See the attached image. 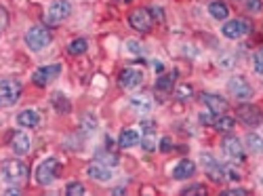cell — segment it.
<instances>
[{
    "label": "cell",
    "instance_id": "cell-29",
    "mask_svg": "<svg viewBox=\"0 0 263 196\" xmlns=\"http://www.w3.org/2000/svg\"><path fill=\"white\" fill-rule=\"evenodd\" d=\"M181 194H183V196H192V194H196V196H205L207 190H205V186H202V183H194V186L183 188Z\"/></svg>",
    "mask_w": 263,
    "mask_h": 196
},
{
    "label": "cell",
    "instance_id": "cell-39",
    "mask_svg": "<svg viewBox=\"0 0 263 196\" xmlns=\"http://www.w3.org/2000/svg\"><path fill=\"white\" fill-rule=\"evenodd\" d=\"M126 49H128V51H133V53H137V55L141 53V47H139L137 42H126Z\"/></svg>",
    "mask_w": 263,
    "mask_h": 196
},
{
    "label": "cell",
    "instance_id": "cell-2",
    "mask_svg": "<svg viewBox=\"0 0 263 196\" xmlns=\"http://www.w3.org/2000/svg\"><path fill=\"white\" fill-rule=\"evenodd\" d=\"M26 44L32 51H42L51 44V32L44 26H34L26 32Z\"/></svg>",
    "mask_w": 263,
    "mask_h": 196
},
{
    "label": "cell",
    "instance_id": "cell-26",
    "mask_svg": "<svg viewBox=\"0 0 263 196\" xmlns=\"http://www.w3.org/2000/svg\"><path fill=\"white\" fill-rule=\"evenodd\" d=\"M53 103H55V110L61 112V114H68L70 112V101L63 97V93H53Z\"/></svg>",
    "mask_w": 263,
    "mask_h": 196
},
{
    "label": "cell",
    "instance_id": "cell-5",
    "mask_svg": "<svg viewBox=\"0 0 263 196\" xmlns=\"http://www.w3.org/2000/svg\"><path fill=\"white\" fill-rule=\"evenodd\" d=\"M72 13V7L68 0H55V3L49 5V9H46V24L49 26H57L61 24L63 19H68Z\"/></svg>",
    "mask_w": 263,
    "mask_h": 196
},
{
    "label": "cell",
    "instance_id": "cell-42",
    "mask_svg": "<svg viewBox=\"0 0 263 196\" xmlns=\"http://www.w3.org/2000/svg\"><path fill=\"white\" fill-rule=\"evenodd\" d=\"M5 194H19V190H17V188H7Z\"/></svg>",
    "mask_w": 263,
    "mask_h": 196
},
{
    "label": "cell",
    "instance_id": "cell-36",
    "mask_svg": "<svg viewBox=\"0 0 263 196\" xmlns=\"http://www.w3.org/2000/svg\"><path fill=\"white\" fill-rule=\"evenodd\" d=\"M221 194H223V196H246L248 192L242 190V188H232V190H223Z\"/></svg>",
    "mask_w": 263,
    "mask_h": 196
},
{
    "label": "cell",
    "instance_id": "cell-41",
    "mask_svg": "<svg viewBox=\"0 0 263 196\" xmlns=\"http://www.w3.org/2000/svg\"><path fill=\"white\" fill-rule=\"evenodd\" d=\"M112 194H116V196H120V194H126V190H124V188H120V186H118V188H114V190H112Z\"/></svg>",
    "mask_w": 263,
    "mask_h": 196
},
{
    "label": "cell",
    "instance_id": "cell-16",
    "mask_svg": "<svg viewBox=\"0 0 263 196\" xmlns=\"http://www.w3.org/2000/svg\"><path fill=\"white\" fill-rule=\"evenodd\" d=\"M38 122H40V116H38V112H34V110H21L17 114V124L19 126L34 129V126H38Z\"/></svg>",
    "mask_w": 263,
    "mask_h": 196
},
{
    "label": "cell",
    "instance_id": "cell-37",
    "mask_svg": "<svg viewBox=\"0 0 263 196\" xmlns=\"http://www.w3.org/2000/svg\"><path fill=\"white\" fill-rule=\"evenodd\" d=\"M0 17H3V21H0V28H3V32L7 30V24H9V17H7V9L3 7L0 9Z\"/></svg>",
    "mask_w": 263,
    "mask_h": 196
},
{
    "label": "cell",
    "instance_id": "cell-11",
    "mask_svg": "<svg viewBox=\"0 0 263 196\" xmlns=\"http://www.w3.org/2000/svg\"><path fill=\"white\" fill-rule=\"evenodd\" d=\"M221 148H223L225 156H228V160H234V163H242L244 160V148L238 137H225Z\"/></svg>",
    "mask_w": 263,
    "mask_h": 196
},
{
    "label": "cell",
    "instance_id": "cell-17",
    "mask_svg": "<svg viewBox=\"0 0 263 196\" xmlns=\"http://www.w3.org/2000/svg\"><path fill=\"white\" fill-rule=\"evenodd\" d=\"M87 175L93 177V179H97V181H110V179H112L110 169H105L101 163H93V165H89Z\"/></svg>",
    "mask_w": 263,
    "mask_h": 196
},
{
    "label": "cell",
    "instance_id": "cell-28",
    "mask_svg": "<svg viewBox=\"0 0 263 196\" xmlns=\"http://www.w3.org/2000/svg\"><path fill=\"white\" fill-rule=\"evenodd\" d=\"M87 190H85V186H82L80 181H72V183H68L65 186V194L68 196H82Z\"/></svg>",
    "mask_w": 263,
    "mask_h": 196
},
{
    "label": "cell",
    "instance_id": "cell-18",
    "mask_svg": "<svg viewBox=\"0 0 263 196\" xmlns=\"http://www.w3.org/2000/svg\"><path fill=\"white\" fill-rule=\"evenodd\" d=\"M139 133L135 131V129H122V133H120V137H118V146L120 148H133V146H137L139 144Z\"/></svg>",
    "mask_w": 263,
    "mask_h": 196
},
{
    "label": "cell",
    "instance_id": "cell-15",
    "mask_svg": "<svg viewBox=\"0 0 263 196\" xmlns=\"http://www.w3.org/2000/svg\"><path fill=\"white\" fill-rule=\"evenodd\" d=\"M11 146H13V150L17 154H28L30 152V135L26 131H15L13 133V140H11Z\"/></svg>",
    "mask_w": 263,
    "mask_h": 196
},
{
    "label": "cell",
    "instance_id": "cell-19",
    "mask_svg": "<svg viewBox=\"0 0 263 196\" xmlns=\"http://www.w3.org/2000/svg\"><path fill=\"white\" fill-rule=\"evenodd\" d=\"M209 13L211 17H215L217 21H223V19H228V5H223L219 3V0H213V3H209Z\"/></svg>",
    "mask_w": 263,
    "mask_h": 196
},
{
    "label": "cell",
    "instance_id": "cell-9",
    "mask_svg": "<svg viewBox=\"0 0 263 196\" xmlns=\"http://www.w3.org/2000/svg\"><path fill=\"white\" fill-rule=\"evenodd\" d=\"M118 85L126 91H133V89H139L143 85V72L141 70H135V68H124L118 76Z\"/></svg>",
    "mask_w": 263,
    "mask_h": 196
},
{
    "label": "cell",
    "instance_id": "cell-1",
    "mask_svg": "<svg viewBox=\"0 0 263 196\" xmlns=\"http://www.w3.org/2000/svg\"><path fill=\"white\" fill-rule=\"evenodd\" d=\"M59 175H61V163H59V158H55V156L44 158L42 163L36 167V181H38L40 186H49V183H53Z\"/></svg>",
    "mask_w": 263,
    "mask_h": 196
},
{
    "label": "cell",
    "instance_id": "cell-10",
    "mask_svg": "<svg viewBox=\"0 0 263 196\" xmlns=\"http://www.w3.org/2000/svg\"><path fill=\"white\" fill-rule=\"evenodd\" d=\"M228 89H230V93L236 97V99H250V95H253V89H250V85L246 83V80L242 76H232L228 80Z\"/></svg>",
    "mask_w": 263,
    "mask_h": 196
},
{
    "label": "cell",
    "instance_id": "cell-12",
    "mask_svg": "<svg viewBox=\"0 0 263 196\" xmlns=\"http://www.w3.org/2000/svg\"><path fill=\"white\" fill-rule=\"evenodd\" d=\"M221 32H223L225 38L236 40L238 36H242V34H248L250 26H248V21H244V19H234V21H228V24L221 28Z\"/></svg>",
    "mask_w": 263,
    "mask_h": 196
},
{
    "label": "cell",
    "instance_id": "cell-30",
    "mask_svg": "<svg viewBox=\"0 0 263 196\" xmlns=\"http://www.w3.org/2000/svg\"><path fill=\"white\" fill-rule=\"evenodd\" d=\"M175 95H177L179 101H183V99H187V97H192V95H194V89H192V87H187V85H183V87H179V89H177V93H175Z\"/></svg>",
    "mask_w": 263,
    "mask_h": 196
},
{
    "label": "cell",
    "instance_id": "cell-35",
    "mask_svg": "<svg viewBox=\"0 0 263 196\" xmlns=\"http://www.w3.org/2000/svg\"><path fill=\"white\" fill-rule=\"evenodd\" d=\"M150 13H152L154 21H164V11H162L160 7H152V9H150Z\"/></svg>",
    "mask_w": 263,
    "mask_h": 196
},
{
    "label": "cell",
    "instance_id": "cell-34",
    "mask_svg": "<svg viewBox=\"0 0 263 196\" xmlns=\"http://www.w3.org/2000/svg\"><path fill=\"white\" fill-rule=\"evenodd\" d=\"M171 150H173L171 137H160V152H171Z\"/></svg>",
    "mask_w": 263,
    "mask_h": 196
},
{
    "label": "cell",
    "instance_id": "cell-6",
    "mask_svg": "<svg viewBox=\"0 0 263 196\" xmlns=\"http://www.w3.org/2000/svg\"><path fill=\"white\" fill-rule=\"evenodd\" d=\"M128 24L137 32H148L154 24V17L150 13V9H135L128 13Z\"/></svg>",
    "mask_w": 263,
    "mask_h": 196
},
{
    "label": "cell",
    "instance_id": "cell-21",
    "mask_svg": "<svg viewBox=\"0 0 263 196\" xmlns=\"http://www.w3.org/2000/svg\"><path fill=\"white\" fill-rule=\"evenodd\" d=\"M141 148H143V152H148V154H152L154 150H156V135H154V129H146L143 140H141Z\"/></svg>",
    "mask_w": 263,
    "mask_h": 196
},
{
    "label": "cell",
    "instance_id": "cell-7",
    "mask_svg": "<svg viewBox=\"0 0 263 196\" xmlns=\"http://www.w3.org/2000/svg\"><path fill=\"white\" fill-rule=\"evenodd\" d=\"M59 74H61V66L59 63H53V66H42L38 68L34 74H32V83L36 87H46L51 83V80H55Z\"/></svg>",
    "mask_w": 263,
    "mask_h": 196
},
{
    "label": "cell",
    "instance_id": "cell-32",
    "mask_svg": "<svg viewBox=\"0 0 263 196\" xmlns=\"http://www.w3.org/2000/svg\"><path fill=\"white\" fill-rule=\"evenodd\" d=\"M244 9L250 11V13H259V11L263 9V3H261V0H246Z\"/></svg>",
    "mask_w": 263,
    "mask_h": 196
},
{
    "label": "cell",
    "instance_id": "cell-8",
    "mask_svg": "<svg viewBox=\"0 0 263 196\" xmlns=\"http://www.w3.org/2000/svg\"><path fill=\"white\" fill-rule=\"evenodd\" d=\"M236 116L240 122L248 124V126H257L261 124V118H263V114L257 106H250V103H242V106H238L236 108Z\"/></svg>",
    "mask_w": 263,
    "mask_h": 196
},
{
    "label": "cell",
    "instance_id": "cell-24",
    "mask_svg": "<svg viewBox=\"0 0 263 196\" xmlns=\"http://www.w3.org/2000/svg\"><path fill=\"white\" fill-rule=\"evenodd\" d=\"M87 49H89V42H87L85 38H76V40L70 42L68 53H70V55H85Z\"/></svg>",
    "mask_w": 263,
    "mask_h": 196
},
{
    "label": "cell",
    "instance_id": "cell-3",
    "mask_svg": "<svg viewBox=\"0 0 263 196\" xmlns=\"http://www.w3.org/2000/svg\"><path fill=\"white\" fill-rule=\"evenodd\" d=\"M3 177L11 183H21L28 179V165L21 163V160L13 158V160H5L3 163Z\"/></svg>",
    "mask_w": 263,
    "mask_h": 196
},
{
    "label": "cell",
    "instance_id": "cell-14",
    "mask_svg": "<svg viewBox=\"0 0 263 196\" xmlns=\"http://www.w3.org/2000/svg\"><path fill=\"white\" fill-rule=\"evenodd\" d=\"M196 173V165L192 163V160H187V158H183V160H179V163L175 165V169H173V177L177 179V181H183V179H189Z\"/></svg>",
    "mask_w": 263,
    "mask_h": 196
},
{
    "label": "cell",
    "instance_id": "cell-40",
    "mask_svg": "<svg viewBox=\"0 0 263 196\" xmlns=\"http://www.w3.org/2000/svg\"><path fill=\"white\" fill-rule=\"evenodd\" d=\"M154 68H156V72H158V76H160V74H164V66H162L160 61H154Z\"/></svg>",
    "mask_w": 263,
    "mask_h": 196
},
{
    "label": "cell",
    "instance_id": "cell-20",
    "mask_svg": "<svg viewBox=\"0 0 263 196\" xmlns=\"http://www.w3.org/2000/svg\"><path fill=\"white\" fill-rule=\"evenodd\" d=\"M175 78H177V70L173 74H160L158 80H156V91H158V93H160V91H162V93L171 91L173 85H175Z\"/></svg>",
    "mask_w": 263,
    "mask_h": 196
},
{
    "label": "cell",
    "instance_id": "cell-31",
    "mask_svg": "<svg viewBox=\"0 0 263 196\" xmlns=\"http://www.w3.org/2000/svg\"><path fill=\"white\" fill-rule=\"evenodd\" d=\"M253 66H255V72H257V74H263V47L255 53V57H253Z\"/></svg>",
    "mask_w": 263,
    "mask_h": 196
},
{
    "label": "cell",
    "instance_id": "cell-13",
    "mask_svg": "<svg viewBox=\"0 0 263 196\" xmlns=\"http://www.w3.org/2000/svg\"><path fill=\"white\" fill-rule=\"evenodd\" d=\"M202 106H207V110L215 112V114H221L228 110V101H225L221 95H215V93H202L200 95Z\"/></svg>",
    "mask_w": 263,
    "mask_h": 196
},
{
    "label": "cell",
    "instance_id": "cell-27",
    "mask_svg": "<svg viewBox=\"0 0 263 196\" xmlns=\"http://www.w3.org/2000/svg\"><path fill=\"white\" fill-rule=\"evenodd\" d=\"M234 126H236V120H234V118H230V116H221L219 120H215V129L221 131V133H228V131H232Z\"/></svg>",
    "mask_w": 263,
    "mask_h": 196
},
{
    "label": "cell",
    "instance_id": "cell-22",
    "mask_svg": "<svg viewBox=\"0 0 263 196\" xmlns=\"http://www.w3.org/2000/svg\"><path fill=\"white\" fill-rule=\"evenodd\" d=\"M130 108L137 110V112H150L152 110V99L148 95H139L130 99Z\"/></svg>",
    "mask_w": 263,
    "mask_h": 196
},
{
    "label": "cell",
    "instance_id": "cell-38",
    "mask_svg": "<svg viewBox=\"0 0 263 196\" xmlns=\"http://www.w3.org/2000/svg\"><path fill=\"white\" fill-rule=\"evenodd\" d=\"M225 175H228L230 179H234V181H238V179H240V173H238L236 169H228V171H225Z\"/></svg>",
    "mask_w": 263,
    "mask_h": 196
},
{
    "label": "cell",
    "instance_id": "cell-33",
    "mask_svg": "<svg viewBox=\"0 0 263 196\" xmlns=\"http://www.w3.org/2000/svg\"><path fill=\"white\" fill-rule=\"evenodd\" d=\"M198 120L202 122V124H215V112H205V114H200L198 116Z\"/></svg>",
    "mask_w": 263,
    "mask_h": 196
},
{
    "label": "cell",
    "instance_id": "cell-25",
    "mask_svg": "<svg viewBox=\"0 0 263 196\" xmlns=\"http://www.w3.org/2000/svg\"><path fill=\"white\" fill-rule=\"evenodd\" d=\"M246 146L250 148V152L263 154V140H261V135H257V133L246 135Z\"/></svg>",
    "mask_w": 263,
    "mask_h": 196
},
{
    "label": "cell",
    "instance_id": "cell-23",
    "mask_svg": "<svg viewBox=\"0 0 263 196\" xmlns=\"http://www.w3.org/2000/svg\"><path fill=\"white\" fill-rule=\"evenodd\" d=\"M223 173H225V169H223L219 163H217V165L207 167V175H209V179L215 181V183H221L225 177H228V175H223Z\"/></svg>",
    "mask_w": 263,
    "mask_h": 196
},
{
    "label": "cell",
    "instance_id": "cell-4",
    "mask_svg": "<svg viewBox=\"0 0 263 196\" xmlns=\"http://www.w3.org/2000/svg\"><path fill=\"white\" fill-rule=\"evenodd\" d=\"M21 97V83L15 78H3V85H0V101H3L5 108L15 106L17 99Z\"/></svg>",
    "mask_w": 263,
    "mask_h": 196
}]
</instances>
